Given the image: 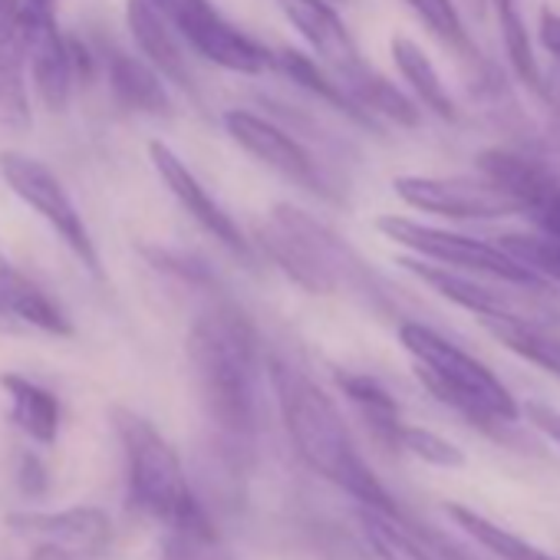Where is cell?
<instances>
[{"label":"cell","mask_w":560,"mask_h":560,"mask_svg":"<svg viewBox=\"0 0 560 560\" xmlns=\"http://www.w3.org/2000/svg\"><path fill=\"white\" fill-rule=\"evenodd\" d=\"M442 511H445V517L455 521L458 530H465L475 544H481V547H485L488 553H494L498 560H557V557L547 553L544 547L530 544L527 537H521V534L501 527L498 521H491V517H485V514H478V511H471V508H465V504L445 501Z\"/></svg>","instance_id":"24"},{"label":"cell","mask_w":560,"mask_h":560,"mask_svg":"<svg viewBox=\"0 0 560 560\" xmlns=\"http://www.w3.org/2000/svg\"><path fill=\"white\" fill-rule=\"evenodd\" d=\"M399 343L409 353L422 386L475 429L501 432L521 419V406L511 389L481 360L455 347L439 330L406 320L399 327Z\"/></svg>","instance_id":"3"},{"label":"cell","mask_w":560,"mask_h":560,"mask_svg":"<svg viewBox=\"0 0 560 560\" xmlns=\"http://www.w3.org/2000/svg\"><path fill=\"white\" fill-rule=\"evenodd\" d=\"M126 24L129 34L139 47V57L172 86H178L182 93H188L191 100H198V86L185 57V47L178 40V34L165 24V18L149 4V0H129L126 4Z\"/></svg>","instance_id":"17"},{"label":"cell","mask_w":560,"mask_h":560,"mask_svg":"<svg viewBox=\"0 0 560 560\" xmlns=\"http://www.w3.org/2000/svg\"><path fill=\"white\" fill-rule=\"evenodd\" d=\"M376 231L386 234L393 244H399L402 250H409V257L448 267V270H462L471 277H488L498 280V284H511V288H524V291H547V280H540L534 270H527L517 257H511L501 244L471 237V234H458L448 228H435L416 218H402V214H383L376 221Z\"/></svg>","instance_id":"7"},{"label":"cell","mask_w":560,"mask_h":560,"mask_svg":"<svg viewBox=\"0 0 560 560\" xmlns=\"http://www.w3.org/2000/svg\"><path fill=\"white\" fill-rule=\"evenodd\" d=\"M273 70L277 73H284L288 80H294L301 90H307L311 96H317V100H324L327 106H334V109H340V113H347L353 122H360V126H376L353 100H350V93L317 63V60H311L307 54H301V50H277L273 54Z\"/></svg>","instance_id":"25"},{"label":"cell","mask_w":560,"mask_h":560,"mask_svg":"<svg viewBox=\"0 0 560 560\" xmlns=\"http://www.w3.org/2000/svg\"><path fill=\"white\" fill-rule=\"evenodd\" d=\"M159 560H237V557L221 540L218 527H211V530H165Z\"/></svg>","instance_id":"28"},{"label":"cell","mask_w":560,"mask_h":560,"mask_svg":"<svg viewBox=\"0 0 560 560\" xmlns=\"http://www.w3.org/2000/svg\"><path fill=\"white\" fill-rule=\"evenodd\" d=\"M27 86L21 0H0V126L4 129H24L31 122Z\"/></svg>","instance_id":"18"},{"label":"cell","mask_w":560,"mask_h":560,"mask_svg":"<svg viewBox=\"0 0 560 560\" xmlns=\"http://www.w3.org/2000/svg\"><path fill=\"white\" fill-rule=\"evenodd\" d=\"M337 383L343 389V396L357 406V412L363 416V422L370 425V432L396 452V439H399V429L406 425L402 419V409L396 402V396L373 376H363V373H337Z\"/></svg>","instance_id":"23"},{"label":"cell","mask_w":560,"mask_h":560,"mask_svg":"<svg viewBox=\"0 0 560 560\" xmlns=\"http://www.w3.org/2000/svg\"><path fill=\"white\" fill-rule=\"evenodd\" d=\"M0 175L11 185V191L31 208L37 211L47 228L70 247V254L93 273V277H103V260H100V250H96V241H93V231L83 218V211L77 208V201L70 198V191L63 188V182L50 172L47 162L27 155V152H18V149H8L0 155Z\"/></svg>","instance_id":"9"},{"label":"cell","mask_w":560,"mask_h":560,"mask_svg":"<svg viewBox=\"0 0 560 560\" xmlns=\"http://www.w3.org/2000/svg\"><path fill=\"white\" fill-rule=\"evenodd\" d=\"M393 188L409 208L452 221H494L521 214L514 195L488 175H399Z\"/></svg>","instance_id":"10"},{"label":"cell","mask_w":560,"mask_h":560,"mask_svg":"<svg viewBox=\"0 0 560 560\" xmlns=\"http://www.w3.org/2000/svg\"><path fill=\"white\" fill-rule=\"evenodd\" d=\"M0 327L73 337L70 314L11 260H0Z\"/></svg>","instance_id":"16"},{"label":"cell","mask_w":560,"mask_h":560,"mask_svg":"<svg viewBox=\"0 0 560 560\" xmlns=\"http://www.w3.org/2000/svg\"><path fill=\"white\" fill-rule=\"evenodd\" d=\"M270 386L284 416L288 435L298 448V455L330 485L347 491L360 508L393 514L399 517L402 508L386 491V485L373 475L366 458L360 455L343 412L337 402L298 366L284 360H270Z\"/></svg>","instance_id":"2"},{"label":"cell","mask_w":560,"mask_h":560,"mask_svg":"<svg viewBox=\"0 0 560 560\" xmlns=\"http://www.w3.org/2000/svg\"><path fill=\"white\" fill-rule=\"evenodd\" d=\"M257 244L267 260H273L298 288L311 294L353 291L366 273L363 260L340 234L294 205H277L267 214Z\"/></svg>","instance_id":"6"},{"label":"cell","mask_w":560,"mask_h":560,"mask_svg":"<svg viewBox=\"0 0 560 560\" xmlns=\"http://www.w3.org/2000/svg\"><path fill=\"white\" fill-rule=\"evenodd\" d=\"M149 4L201 60L237 77H260L273 70V50L228 21L211 0H149Z\"/></svg>","instance_id":"8"},{"label":"cell","mask_w":560,"mask_h":560,"mask_svg":"<svg viewBox=\"0 0 560 560\" xmlns=\"http://www.w3.org/2000/svg\"><path fill=\"white\" fill-rule=\"evenodd\" d=\"M188 360L221 442L244 452L260 425V343L254 324L234 304H211L191 324Z\"/></svg>","instance_id":"1"},{"label":"cell","mask_w":560,"mask_h":560,"mask_svg":"<svg viewBox=\"0 0 560 560\" xmlns=\"http://www.w3.org/2000/svg\"><path fill=\"white\" fill-rule=\"evenodd\" d=\"M478 172L494 178L501 188L514 195V201L521 205V214L534 221V231L560 244V178L553 172L508 149L481 152Z\"/></svg>","instance_id":"14"},{"label":"cell","mask_w":560,"mask_h":560,"mask_svg":"<svg viewBox=\"0 0 560 560\" xmlns=\"http://www.w3.org/2000/svg\"><path fill=\"white\" fill-rule=\"evenodd\" d=\"M11 527L37 544L63 547L83 560H96L113 544V521L100 508H67L54 514H14Z\"/></svg>","instance_id":"15"},{"label":"cell","mask_w":560,"mask_h":560,"mask_svg":"<svg viewBox=\"0 0 560 560\" xmlns=\"http://www.w3.org/2000/svg\"><path fill=\"white\" fill-rule=\"evenodd\" d=\"M31 560H83V557H77V553H70L63 547H54V544H37Z\"/></svg>","instance_id":"34"},{"label":"cell","mask_w":560,"mask_h":560,"mask_svg":"<svg viewBox=\"0 0 560 560\" xmlns=\"http://www.w3.org/2000/svg\"><path fill=\"white\" fill-rule=\"evenodd\" d=\"M537 37L544 44V50L550 54L557 73H560V14L557 11H544L540 14V27H537Z\"/></svg>","instance_id":"33"},{"label":"cell","mask_w":560,"mask_h":560,"mask_svg":"<svg viewBox=\"0 0 560 560\" xmlns=\"http://www.w3.org/2000/svg\"><path fill=\"white\" fill-rule=\"evenodd\" d=\"M478 324L514 357L527 360L530 366L550 373L553 380H560V334L550 330L540 320H527L521 317L514 307L508 311H494V314H481Z\"/></svg>","instance_id":"19"},{"label":"cell","mask_w":560,"mask_h":560,"mask_svg":"<svg viewBox=\"0 0 560 560\" xmlns=\"http://www.w3.org/2000/svg\"><path fill=\"white\" fill-rule=\"evenodd\" d=\"M103 63H106L109 90L126 109H136V113H145V116H165L172 109L165 80L142 57L126 54L119 47H109L103 54Z\"/></svg>","instance_id":"20"},{"label":"cell","mask_w":560,"mask_h":560,"mask_svg":"<svg viewBox=\"0 0 560 560\" xmlns=\"http://www.w3.org/2000/svg\"><path fill=\"white\" fill-rule=\"evenodd\" d=\"M521 416H527V422H530L544 439H550L553 445H560V409L544 406V402H524V406H521Z\"/></svg>","instance_id":"31"},{"label":"cell","mask_w":560,"mask_h":560,"mask_svg":"<svg viewBox=\"0 0 560 560\" xmlns=\"http://www.w3.org/2000/svg\"><path fill=\"white\" fill-rule=\"evenodd\" d=\"M277 4L284 11L288 24L307 40L317 63L350 93V100L373 122L380 116L399 126L419 122L416 106L363 60L353 34L347 31V24L334 8V0H277Z\"/></svg>","instance_id":"5"},{"label":"cell","mask_w":560,"mask_h":560,"mask_svg":"<svg viewBox=\"0 0 560 560\" xmlns=\"http://www.w3.org/2000/svg\"><path fill=\"white\" fill-rule=\"evenodd\" d=\"M396 452H406L425 465H435V468H462L465 465V452L442 439L439 432L432 429H422V425H402L399 429V439H396Z\"/></svg>","instance_id":"29"},{"label":"cell","mask_w":560,"mask_h":560,"mask_svg":"<svg viewBox=\"0 0 560 560\" xmlns=\"http://www.w3.org/2000/svg\"><path fill=\"white\" fill-rule=\"evenodd\" d=\"M221 122H224L228 136L250 159H257L260 165H267L280 178H288V182H294L304 191H314L320 198H337L334 188L327 185L320 165L314 162V155L284 126H277V122H270L257 113H247V109H228L221 116Z\"/></svg>","instance_id":"11"},{"label":"cell","mask_w":560,"mask_h":560,"mask_svg":"<svg viewBox=\"0 0 560 560\" xmlns=\"http://www.w3.org/2000/svg\"><path fill=\"white\" fill-rule=\"evenodd\" d=\"M494 11H498V27H501V40L508 50V60L517 73L521 83H527L530 90L544 93V77H540V63L534 57L524 18L517 11V0H494Z\"/></svg>","instance_id":"27"},{"label":"cell","mask_w":560,"mask_h":560,"mask_svg":"<svg viewBox=\"0 0 560 560\" xmlns=\"http://www.w3.org/2000/svg\"><path fill=\"white\" fill-rule=\"evenodd\" d=\"M113 425L126 455L129 504L165 530H211L208 508L188 485L178 452L139 412L113 409Z\"/></svg>","instance_id":"4"},{"label":"cell","mask_w":560,"mask_h":560,"mask_svg":"<svg viewBox=\"0 0 560 560\" xmlns=\"http://www.w3.org/2000/svg\"><path fill=\"white\" fill-rule=\"evenodd\" d=\"M24 54H27V80L47 109H67L73 90L90 63V54L80 50L73 37L60 34L57 18H24Z\"/></svg>","instance_id":"12"},{"label":"cell","mask_w":560,"mask_h":560,"mask_svg":"<svg viewBox=\"0 0 560 560\" xmlns=\"http://www.w3.org/2000/svg\"><path fill=\"white\" fill-rule=\"evenodd\" d=\"M363 534L380 560H442V553L406 524V514H380L363 508Z\"/></svg>","instance_id":"26"},{"label":"cell","mask_w":560,"mask_h":560,"mask_svg":"<svg viewBox=\"0 0 560 560\" xmlns=\"http://www.w3.org/2000/svg\"><path fill=\"white\" fill-rule=\"evenodd\" d=\"M149 162L155 168V175L162 178V185L168 188V195L182 205V211L205 231L211 234L221 247H228L234 257H241L244 264H254V244L247 241V234L241 231V224L231 218V211L201 185V178L182 162L178 152H172L165 142H149Z\"/></svg>","instance_id":"13"},{"label":"cell","mask_w":560,"mask_h":560,"mask_svg":"<svg viewBox=\"0 0 560 560\" xmlns=\"http://www.w3.org/2000/svg\"><path fill=\"white\" fill-rule=\"evenodd\" d=\"M406 8L448 47L465 50L468 37H465V24L458 18L455 0H406Z\"/></svg>","instance_id":"30"},{"label":"cell","mask_w":560,"mask_h":560,"mask_svg":"<svg viewBox=\"0 0 560 560\" xmlns=\"http://www.w3.org/2000/svg\"><path fill=\"white\" fill-rule=\"evenodd\" d=\"M0 389L8 393L11 422L24 435H31L40 445H50L57 439L63 409H60V399L50 389H44L40 383H34L27 376H18V373H4V376H0Z\"/></svg>","instance_id":"21"},{"label":"cell","mask_w":560,"mask_h":560,"mask_svg":"<svg viewBox=\"0 0 560 560\" xmlns=\"http://www.w3.org/2000/svg\"><path fill=\"white\" fill-rule=\"evenodd\" d=\"M18 485H21V491H24V494H34V498H44V494H47V488H50V475H47V468L40 465V458L24 455L21 471H18Z\"/></svg>","instance_id":"32"},{"label":"cell","mask_w":560,"mask_h":560,"mask_svg":"<svg viewBox=\"0 0 560 560\" xmlns=\"http://www.w3.org/2000/svg\"><path fill=\"white\" fill-rule=\"evenodd\" d=\"M389 50H393V63H396L399 77L406 80V86L412 90V96H416L432 116H439V119H445V122H455V119H458L455 100H452V93H448L442 73L435 70L432 57H429L412 37H402V34L393 37Z\"/></svg>","instance_id":"22"},{"label":"cell","mask_w":560,"mask_h":560,"mask_svg":"<svg viewBox=\"0 0 560 560\" xmlns=\"http://www.w3.org/2000/svg\"><path fill=\"white\" fill-rule=\"evenodd\" d=\"M334 4H340V0H334Z\"/></svg>","instance_id":"35"}]
</instances>
